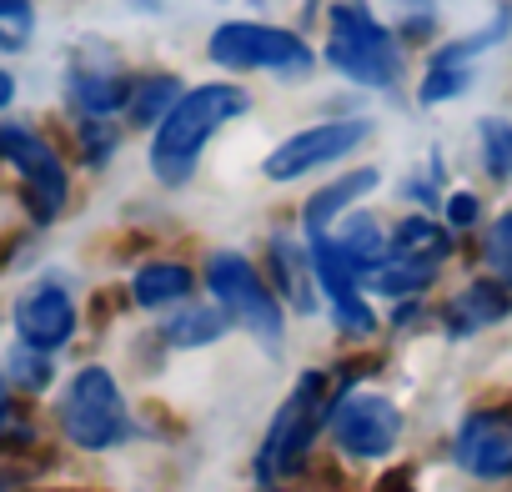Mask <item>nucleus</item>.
Returning <instances> with one entry per match:
<instances>
[{"label":"nucleus","mask_w":512,"mask_h":492,"mask_svg":"<svg viewBox=\"0 0 512 492\" xmlns=\"http://www.w3.org/2000/svg\"><path fill=\"white\" fill-rule=\"evenodd\" d=\"M402 6H422V0H402Z\"/></svg>","instance_id":"32"},{"label":"nucleus","mask_w":512,"mask_h":492,"mask_svg":"<svg viewBox=\"0 0 512 492\" xmlns=\"http://www.w3.org/2000/svg\"><path fill=\"white\" fill-rule=\"evenodd\" d=\"M507 312H512V297H507L502 282H472L467 292H457L447 302V332L452 337H472V332L502 322Z\"/></svg>","instance_id":"14"},{"label":"nucleus","mask_w":512,"mask_h":492,"mask_svg":"<svg viewBox=\"0 0 512 492\" xmlns=\"http://www.w3.org/2000/svg\"><path fill=\"white\" fill-rule=\"evenodd\" d=\"M61 427L86 452H101V447H116V442L131 437L126 397H121V387L106 367H86V372L71 377V387L61 397Z\"/></svg>","instance_id":"3"},{"label":"nucleus","mask_w":512,"mask_h":492,"mask_svg":"<svg viewBox=\"0 0 512 492\" xmlns=\"http://www.w3.org/2000/svg\"><path fill=\"white\" fill-rule=\"evenodd\" d=\"M482 257H487V267L497 272V282H512V211L487 231V246H482Z\"/></svg>","instance_id":"26"},{"label":"nucleus","mask_w":512,"mask_h":492,"mask_svg":"<svg viewBox=\"0 0 512 492\" xmlns=\"http://www.w3.org/2000/svg\"><path fill=\"white\" fill-rule=\"evenodd\" d=\"M327 412H332V402H327V377H322V372H307V377L292 387V397L277 407V417H272V427H267V437H262V452H256V482L272 487V482L302 472Z\"/></svg>","instance_id":"2"},{"label":"nucleus","mask_w":512,"mask_h":492,"mask_svg":"<svg viewBox=\"0 0 512 492\" xmlns=\"http://www.w3.org/2000/svg\"><path fill=\"white\" fill-rule=\"evenodd\" d=\"M367 277H372V287L387 292V297H412V292H422V287L437 277V267H432V262H412V257H382Z\"/></svg>","instance_id":"19"},{"label":"nucleus","mask_w":512,"mask_h":492,"mask_svg":"<svg viewBox=\"0 0 512 492\" xmlns=\"http://www.w3.org/2000/svg\"><path fill=\"white\" fill-rule=\"evenodd\" d=\"M176 101H181V86L171 76H151V81H136L131 86L126 111H131V121H151V116H166Z\"/></svg>","instance_id":"22"},{"label":"nucleus","mask_w":512,"mask_h":492,"mask_svg":"<svg viewBox=\"0 0 512 492\" xmlns=\"http://www.w3.org/2000/svg\"><path fill=\"white\" fill-rule=\"evenodd\" d=\"M327 61L357 81V86H392L402 71L397 41L387 26H377L362 6H337L332 11V36H327Z\"/></svg>","instance_id":"5"},{"label":"nucleus","mask_w":512,"mask_h":492,"mask_svg":"<svg viewBox=\"0 0 512 492\" xmlns=\"http://www.w3.org/2000/svg\"><path fill=\"white\" fill-rule=\"evenodd\" d=\"M6 402H11V382H6V372H0V422H6Z\"/></svg>","instance_id":"31"},{"label":"nucleus","mask_w":512,"mask_h":492,"mask_svg":"<svg viewBox=\"0 0 512 492\" xmlns=\"http://www.w3.org/2000/svg\"><path fill=\"white\" fill-rule=\"evenodd\" d=\"M206 287L216 292V302H221V312L236 322V327H246L262 347H282V307H277V297H272V287L262 282V272H256L246 257H236V252H216L211 262H206Z\"/></svg>","instance_id":"4"},{"label":"nucleus","mask_w":512,"mask_h":492,"mask_svg":"<svg viewBox=\"0 0 512 492\" xmlns=\"http://www.w3.org/2000/svg\"><path fill=\"white\" fill-rule=\"evenodd\" d=\"M11 377L21 382V387H31V392H41L46 382H51V352H36V347H16L11 352Z\"/></svg>","instance_id":"25"},{"label":"nucleus","mask_w":512,"mask_h":492,"mask_svg":"<svg viewBox=\"0 0 512 492\" xmlns=\"http://www.w3.org/2000/svg\"><path fill=\"white\" fill-rule=\"evenodd\" d=\"M131 292H136V302H141V307H166V302L191 297V272H186V267H176V262H151V267H141V272H136Z\"/></svg>","instance_id":"18"},{"label":"nucleus","mask_w":512,"mask_h":492,"mask_svg":"<svg viewBox=\"0 0 512 492\" xmlns=\"http://www.w3.org/2000/svg\"><path fill=\"white\" fill-rule=\"evenodd\" d=\"M377 181H382V171H377V166H362V171H352V176H342V181L322 186V191L307 201V211H302V216H307V231H312V236H322V231H327V221H332L337 211H347L352 201H362Z\"/></svg>","instance_id":"15"},{"label":"nucleus","mask_w":512,"mask_h":492,"mask_svg":"<svg viewBox=\"0 0 512 492\" xmlns=\"http://www.w3.org/2000/svg\"><path fill=\"white\" fill-rule=\"evenodd\" d=\"M272 267H277V282L287 287V297L307 312V307H312V287L302 282V267H312V257H302L292 241H277V246H272Z\"/></svg>","instance_id":"23"},{"label":"nucleus","mask_w":512,"mask_h":492,"mask_svg":"<svg viewBox=\"0 0 512 492\" xmlns=\"http://www.w3.org/2000/svg\"><path fill=\"white\" fill-rule=\"evenodd\" d=\"M412 482H417V477H412V467H397V472H387V477L377 482V492H417Z\"/></svg>","instance_id":"29"},{"label":"nucleus","mask_w":512,"mask_h":492,"mask_svg":"<svg viewBox=\"0 0 512 492\" xmlns=\"http://www.w3.org/2000/svg\"><path fill=\"white\" fill-rule=\"evenodd\" d=\"M367 136H372L367 121H327V126H312V131L287 136V141L267 156L262 171H267L272 181H297V176H307V171H317V166L342 161V156L357 151Z\"/></svg>","instance_id":"9"},{"label":"nucleus","mask_w":512,"mask_h":492,"mask_svg":"<svg viewBox=\"0 0 512 492\" xmlns=\"http://www.w3.org/2000/svg\"><path fill=\"white\" fill-rule=\"evenodd\" d=\"M327 417L347 457H387L402 437V412L392 407V397H377V392H347L332 402Z\"/></svg>","instance_id":"8"},{"label":"nucleus","mask_w":512,"mask_h":492,"mask_svg":"<svg viewBox=\"0 0 512 492\" xmlns=\"http://www.w3.org/2000/svg\"><path fill=\"white\" fill-rule=\"evenodd\" d=\"M452 457L472 477H512V407H482L457 427Z\"/></svg>","instance_id":"10"},{"label":"nucleus","mask_w":512,"mask_h":492,"mask_svg":"<svg viewBox=\"0 0 512 492\" xmlns=\"http://www.w3.org/2000/svg\"><path fill=\"white\" fill-rule=\"evenodd\" d=\"M0 161H11L21 171V186H26V206L36 221H56L61 206H66V166L61 156L26 126H0Z\"/></svg>","instance_id":"7"},{"label":"nucleus","mask_w":512,"mask_h":492,"mask_svg":"<svg viewBox=\"0 0 512 492\" xmlns=\"http://www.w3.org/2000/svg\"><path fill=\"white\" fill-rule=\"evenodd\" d=\"M16 332H21L26 347L56 352V347H66L71 332H76V302H71L56 282H41V287H31V292L16 302Z\"/></svg>","instance_id":"12"},{"label":"nucleus","mask_w":512,"mask_h":492,"mask_svg":"<svg viewBox=\"0 0 512 492\" xmlns=\"http://www.w3.org/2000/svg\"><path fill=\"white\" fill-rule=\"evenodd\" d=\"M226 332V312H211V307H186L166 322V342L171 347H206Z\"/></svg>","instance_id":"20"},{"label":"nucleus","mask_w":512,"mask_h":492,"mask_svg":"<svg viewBox=\"0 0 512 492\" xmlns=\"http://www.w3.org/2000/svg\"><path fill=\"white\" fill-rule=\"evenodd\" d=\"M447 216H452V226H472V221H477V196L457 191V196L447 201Z\"/></svg>","instance_id":"28"},{"label":"nucleus","mask_w":512,"mask_h":492,"mask_svg":"<svg viewBox=\"0 0 512 492\" xmlns=\"http://www.w3.org/2000/svg\"><path fill=\"white\" fill-rule=\"evenodd\" d=\"M11 96H16V81H11V71H0V111L11 106Z\"/></svg>","instance_id":"30"},{"label":"nucleus","mask_w":512,"mask_h":492,"mask_svg":"<svg viewBox=\"0 0 512 492\" xmlns=\"http://www.w3.org/2000/svg\"><path fill=\"white\" fill-rule=\"evenodd\" d=\"M502 26H507V11L477 36V41H452V46H442L437 56H432V66H427V81H422V101L432 106V101H452V96H462L467 86H472V56L482 51V46H492V41H502Z\"/></svg>","instance_id":"13"},{"label":"nucleus","mask_w":512,"mask_h":492,"mask_svg":"<svg viewBox=\"0 0 512 492\" xmlns=\"http://www.w3.org/2000/svg\"><path fill=\"white\" fill-rule=\"evenodd\" d=\"M126 96H131V81L116 71H76L71 76V101L86 116H111L116 106H126Z\"/></svg>","instance_id":"17"},{"label":"nucleus","mask_w":512,"mask_h":492,"mask_svg":"<svg viewBox=\"0 0 512 492\" xmlns=\"http://www.w3.org/2000/svg\"><path fill=\"white\" fill-rule=\"evenodd\" d=\"M342 252L362 267V272H372L382 257H387V246H382V231H377V221L372 216H352L347 226H342V236H332Z\"/></svg>","instance_id":"21"},{"label":"nucleus","mask_w":512,"mask_h":492,"mask_svg":"<svg viewBox=\"0 0 512 492\" xmlns=\"http://www.w3.org/2000/svg\"><path fill=\"white\" fill-rule=\"evenodd\" d=\"M246 106H251V96L241 86H196V91H181V101L161 116L156 141H151V171H156V181L186 186L196 176V161H201L206 141L226 121H236Z\"/></svg>","instance_id":"1"},{"label":"nucleus","mask_w":512,"mask_h":492,"mask_svg":"<svg viewBox=\"0 0 512 492\" xmlns=\"http://www.w3.org/2000/svg\"><path fill=\"white\" fill-rule=\"evenodd\" d=\"M482 161H487V171H492L497 181L512 176V126L497 121V116L482 121Z\"/></svg>","instance_id":"24"},{"label":"nucleus","mask_w":512,"mask_h":492,"mask_svg":"<svg viewBox=\"0 0 512 492\" xmlns=\"http://www.w3.org/2000/svg\"><path fill=\"white\" fill-rule=\"evenodd\" d=\"M36 26L31 0H0V46H21Z\"/></svg>","instance_id":"27"},{"label":"nucleus","mask_w":512,"mask_h":492,"mask_svg":"<svg viewBox=\"0 0 512 492\" xmlns=\"http://www.w3.org/2000/svg\"><path fill=\"white\" fill-rule=\"evenodd\" d=\"M312 272H317V282H322V292L332 297V307H337V327L342 332H357V337H367L372 327H377V317H372V307L362 302V292H357V282H362V267L342 252V246L322 231V236H312Z\"/></svg>","instance_id":"11"},{"label":"nucleus","mask_w":512,"mask_h":492,"mask_svg":"<svg viewBox=\"0 0 512 492\" xmlns=\"http://www.w3.org/2000/svg\"><path fill=\"white\" fill-rule=\"evenodd\" d=\"M447 252H452V236H447L432 216H407V221L392 231V252H387V257H412V262L442 267Z\"/></svg>","instance_id":"16"},{"label":"nucleus","mask_w":512,"mask_h":492,"mask_svg":"<svg viewBox=\"0 0 512 492\" xmlns=\"http://www.w3.org/2000/svg\"><path fill=\"white\" fill-rule=\"evenodd\" d=\"M211 61L226 71H282L302 76L312 71V46L282 26H256V21H226L211 31Z\"/></svg>","instance_id":"6"}]
</instances>
